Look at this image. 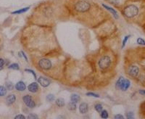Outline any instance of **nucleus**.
Here are the masks:
<instances>
[{"instance_id":"obj_1","label":"nucleus","mask_w":145,"mask_h":119,"mask_svg":"<svg viewBox=\"0 0 145 119\" xmlns=\"http://www.w3.org/2000/svg\"><path fill=\"white\" fill-rule=\"evenodd\" d=\"M139 12V9L135 5H128L127 6L124 10H123V13L125 15V16H126L128 18H131L135 17Z\"/></svg>"},{"instance_id":"obj_2","label":"nucleus","mask_w":145,"mask_h":119,"mask_svg":"<svg viewBox=\"0 0 145 119\" xmlns=\"http://www.w3.org/2000/svg\"><path fill=\"white\" fill-rule=\"evenodd\" d=\"M90 9V4L86 1H80L75 5V10L80 12H84Z\"/></svg>"},{"instance_id":"obj_3","label":"nucleus","mask_w":145,"mask_h":119,"mask_svg":"<svg viewBox=\"0 0 145 119\" xmlns=\"http://www.w3.org/2000/svg\"><path fill=\"white\" fill-rule=\"evenodd\" d=\"M111 64V60L109 56H103L99 61V66L101 69L105 70L110 67Z\"/></svg>"},{"instance_id":"obj_4","label":"nucleus","mask_w":145,"mask_h":119,"mask_svg":"<svg viewBox=\"0 0 145 119\" xmlns=\"http://www.w3.org/2000/svg\"><path fill=\"white\" fill-rule=\"evenodd\" d=\"M22 100H23L24 103H25V105H26L27 107H28V108H35L36 103H35L34 100H33L32 97L30 96V95H28V94L25 95V96L22 97Z\"/></svg>"},{"instance_id":"obj_5","label":"nucleus","mask_w":145,"mask_h":119,"mask_svg":"<svg viewBox=\"0 0 145 119\" xmlns=\"http://www.w3.org/2000/svg\"><path fill=\"white\" fill-rule=\"evenodd\" d=\"M39 65L41 68L44 70H49L52 67V62L50 60L44 58L39 60Z\"/></svg>"},{"instance_id":"obj_6","label":"nucleus","mask_w":145,"mask_h":119,"mask_svg":"<svg viewBox=\"0 0 145 119\" xmlns=\"http://www.w3.org/2000/svg\"><path fill=\"white\" fill-rule=\"evenodd\" d=\"M128 73L132 77H137L139 73V68L136 65H131L128 68Z\"/></svg>"},{"instance_id":"obj_7","label":"nucleus","mask_w":145,"mask_h":119,"mask_svg":"<svg viewBox=\"0 0 145 119\" xmlns=\"http://www.w3.org/2000/svg\"><path fill=\"white\" fill-rule=\"evenodd\" d=\"M38 82L43 87H47V86H49L50 84V81L48 79L43 77V76H40L38 79Z\"/></svg>"},{"instance_id":"obj_8","label":"nucleus","mask_w":145,"mask_h":119,"mask_svg":"<svg viewBox=\"0 0 145 119\" xmlns=\"http://www.w3.org/2000/svg\"><path fill=\"white\" fill-rule=\"evenodd\" d=\"M15 88L17 91H23L26 89V84L24 83L23 81H18L15 86Z\"/></svg>"},{"instance_id":"obj_9","label":"nucleus","mask_w":145,"mask_h":119,"mask_svg":"<svg viewBox=\"0 0 145 119\" xmlns=\"http://www.w3.org/2000/svg\"><path fill=\"white\" fill-rule=\"evenodd\" d=\"M28 89L30 92L32 93H36L39 90V84L36 82H33L30 84L28 86Z\"/></svg>"},{"instance_id":"obj_10","label":"nucleus","mask_w":145,"mask_h":119,"mask_svg":"<svg viewBox=\"0 0 145 119\" xmlns=\"http://www.w3.org/2000/svg\"><path fill=\"white\" fill-rule=\"evenodd\" d=\"M16 100V96L15 94H9L8 96H7L6 97V103L8 105H12Z\"/></svg>"},{"instance_id":"obj_11","label":"nucleus","mask_w":145,"mask_h":119,"mask_svg":"<svg viewBox=\"0 0 145 119\" xmlns=\"http://www.w3.org/2000/svg\"><path fill=\"white\" fill-rule=\"evenodd\" d=\"M130 86H131V82H130V81H129L128 79H124V80H123V81L122 84H121V86H120V89H121L122 91H126V90L130 87Z\"/></svg>"},{"instance_id":"obj_12","label":"nucleus","mask_w":145,"mask_h":119,"mask_svg":"<svg viewBox=\"0 0 145 119\" xmlns=\"http://www.w3.org/2000/svg\"><path fill=\"white\" fill-rule=\"evenodd\" d=\"M89 110V106L88 104L86 102H82L80 105H79V111L81 114H86L87 113Z\"/></svg>"},{"instance_id":"obj_13","label":"nucleus","mask_w":145,"mask_h":119,"mask_svg":"<svg viewBox=\"0 0 145 119\" xmlns=\"http://www.w3.org/2000/svg\"><path fill=\"white\" fill-rule=\"evenodd\" d=\"M102 6L105 8V9H107V10H109L112 15H113V16L116 18V19H117L118 18V15H117V12H116V10H114L113 8H112V7H109V6H107V5H105V4H103L102 5Z\"/></svg>"},{"instance_id":"obj_14","label":"nucleus","mask_w":145,"mask_h":119,"mask_svg":"<svg viewBox=\"0 0 145 119\" xmlns=\"http://www.w3.org/2000/svg\"><path fill=\"white\" fill-rule=\"evenodd\" d=\"M80 100H81V97H80V96H79L78 94H71V96H70V101L71 102H73L75 103H77L78 102L80 101Z\"/></svg>"},{"instance_id":"obj_15","label":"nucleus","mask_w":145,"mask_h":119,"mask_svg":"<svg viewBox=\"0 0 145 119\" xmlns=\"http://www.w3.org/2000/svg\"><path fill=\"white\" fill-rule=\"evenodd\" d=\"M55 103L60 108L64 107L65 105V100L63 98H58V99H57L56 101H55Z\"/></svg>"},{"instance_id":"obj_16","label":"nucleus","mask_w":145,"mask_h":119,"mask_svg":"<svg viewBox=\"0 0 145 119\" xmlns=\"http://www.w3.org/2000/svg\"><path fill=\"white\" fill-rule=\"evenodd\" d=\"M7 89L4 86H0V97H4L7 94Z\"/></svg>"},{"instance_id":"obj_17","label":"nucleus","mask_w":145,"mask_h":119,"mask_svg":"<svg viewBox=\"0 0 145 119\" xmlns=\"http://www.w3.org/2000/svg\"><path fill=\"white\" fill-rule=\"evenodd\" d=\"M76 103L73 102H70L68 104H67V109L70 110H75L76 109Z\"/></svg>"},{"instance_id":"obj_18","label":"nucleus","mask_w":145,"mask_h":119,"mask_svg":"<svg viewBox=\"0 0 145 119\" xmlns=\"http://www.w3.org/2000/svg\"><path fill=\"white\" fill-rule=\"evenodd\" d=\"M29 9H30L29 7H25V8H22V9H20V10H18L14 11V12H12V14H21V13H24V12H27Z\"/></svg>"},{"instance_id":"obj_19","label":"nucleus","mask_w":145,"mask_h":119,"mask_svg":"<svg viewBox=\"0 0 145 119\" xmlns=\"http://www.w3.org/2000/svg\"><path fill=\"white\" fill-rule=\"evenodd\" d=\"M123 80H124V78H123V76H120V77L119 78V79L117 81L116 84H115L117 89H120V86H121V84H122Z\"/></svg>"},{"instance_id":"obj_20","label":"nucleus","mask_w":145,"mask_h":119,"mask_svg":"<svg viewBox=\"0 0 145 119\" xmlns=\"http://www.w3.org/2000/svg\"><path fill=\"white\" fill-rule=\"evenodd\" d=\"M8 68L12 69V70H19L20 67H19V65L17 63H12L8 66Z\"/></svg>"},{"instance_id":"obj_21","label":"nucleus","mask_w":145,"mask_h":119,"mask_svg":"<svg viewBox=\"0 0 145 119\" xmlns=\"http://www.w3.org/2000/svg\"><path fill=\"white\" fill-rule=\"evenodd\" d=\"M55 100V95L52 94H50L46 96V100L48 102H52Z\"/></svg>"},{"instance_id":"obj_22","label":"nucleus","mask_w":145,"mask_h":119,"mask_svg":"<svg viewBox=\"0 0 145 119\" xmlns=\"http://www.w3.org/2000/svg\"><path fill=\"white\" fill-rule=\"evenodd\" d=\"M94 108H95V110H96V111L99 112V113H101V112H102V110H103L102 105L101 104H100V103H98V104H96V105H94Z\"/></svg>"},{"instance_id":"obj_23","label":"nucleus","mask_w":145,"mask_h":119,"mask_svg":"<svg viewBox=\"0 0 145 119\" xmlns=\"http://www.w3.org/2000/svg\"><path fill=\"white\" fill-rule=\"evenodd\" d=\"M100 116H101V118H107L108 117H109V114H108V112L107 111V110H102V112H101V113H100Z\"/></svg>"},{"instance_id":"obj_24","label":"nucleus","mask_w":145,"mask_h":119,"mask_svg":"<svg viewBox=\"0 0 145 119\" xmlns=\"http://www.w3.org/2000/svg\"><path fill=\"white\" fill-rule=\"evenodd\" d=\"M14 87H15V86L13 85V84H12V82L9 81V82H7V83H6V88H7V90L11 91V90H12V89H14Z\"/></svg>"},{"instance_id":"obj_25","label":"nucleus","mask_w":145,"mask_h":119,"mask_svg":"<svg viewBox=\"0 0 145 119\" xmlns=\"http://www.w3.org/2000/svg\"><path fill=\"white\" fill-rule=\"evenodd\" d=\"M136 43L138 44H139V45H145V41H144V39H143L142 38H138L137 39H136Z\"/></svg>"},{"instance_id":"obj_26","label":"nucleus","mask_w":145,"mask_h":119,"mask_svg":"<svg viewBox=\"0 0 145 119\" xmlns=\"http://www.w3.org/2000/svg\"><path fill=\"white\" fill-rule=\"evenodd\" d=\"M130 36H131L130 35H128V36H126L124 37V39H123V43H122V48H123V47L126 46V42H127V41H128V39H129Z\"/></svg>"},{"instance_id":"obj_27","label":"nucleus","mask_w":145,"mask_h":119,"mask_svg":"<svg viewBox=\"0 0 145 119\" xmlns=\"http://www.w3.org/2000/svg\"><path fill=\"white\" fill-rule=\"evenodd\" d=\"M86 95H87V96H91V97H97V98H100V97L99 94H95V93H93V92H88V93H86Z\"/></svg>"},{"instance_id":"obj_28","label":"nucleus","mask_w":145,"mask_h":119,"mask_svg":"<svg viewBox=\"0 0 145 119\" xmlns=\"http://www.w3.org/2000/svg\"><path fill=\"white\" fill-rule=\"evenodd\" d=\"M25 71H26V72H29V73H31V74H33V77H34L35 79H38L36 78V74H35L34 70H31V69H25Z\"/></svg>"},{"instance_id":"obj_29","label":"nucleus","mask_w":145,"mask_h":119,"mask_svg":"<svg viewBox=\"0 0 145 119\" xmlns=\"http://www.w3.org/2000/svg\"><path fill=\"white\" fill-rule=\"evenodd\" d=\"M28 119H36V118H38V115L34 113H30L28 116Z\"/></svg>"},{"instance_id":"obj_30","label":"nucleus","mask_w":145,"mask_h":119,"mask_svg":"<svg viewBox=\"0 0 145 119\" xmlns=\"http://www.w3.org/2000/svg\"><path fill=\"white\" fill-rule=\"evenodd\" d=\"M5 60L3 58H0V70H2L5 65Z\"/></svg>"},{"instance_id":"obj_31","label":"nucleus","mask_w":145,"mask_h":119,"mask_svg":"<svg viewBox=\"0 0 145 119\" xmlns=\"http://www.w3.org/2000/svg\"><path fill=\"white\" fill-rule=\"evenodd\" d=\"M126 117H127V118H128V119H133V118H134V113H133V112H128Z\"/></svg>"},{"instance_id":"obj_32","label":"nucleus","mask_w":145,"mask_h":119,"mask_svg":"<svg viewBox=\"0 0 145 119\" xmlns=\"http://www.w3.org/2000/svg\"><path fill=\"white\" fill-rule=\"evenodd\" d=\"M15 119H25L26 117L24 116L23 115H16V116L15 117Z\"/></svg>"},{"instance_id":"obj_33","label":"nucleus","mask_w":145,"mask_h":119,"mask_svg":"<svg viewBox=\"0 0 145 119\" xmlns=\"http://www.w3.org/2000/svg\"><path fill=\"white\" fill-rule=\"evenodd\" d=\"M115 119H123V116L122 115H119V114H117L115 115Z\"/></svg>"},{"instance_id":"obj_34","label":"nucleus","mask_w":145,"mask_h":119,"mask_svg":"<svg viewBox=\"0 0 145 119\" xmlns=\"http://www.w3.org/2000/svg\"><path fill=\"white\" fill-rule=\"evenodd\" d=\"M139 93L142 96H145V89H140L139 91Z\"/></svg>"},{"instance_id":"obj_35","label":"nucleus","mask_w":145,"mask_h":119,"mask_svg":"<svg viewBox=\"0 0 145 119\" xmlns=\"http://www.w3.org/2000/svg\"><path fill=\"white\" fill-rule=\"evenodd\" d=\"M20 53H21V55H22V57H23L24 58L26 59V61H28V58H27V57H26V54L24 53V52H23L22 51H21V52H20Z\"/></svg>"}]
</instances>
